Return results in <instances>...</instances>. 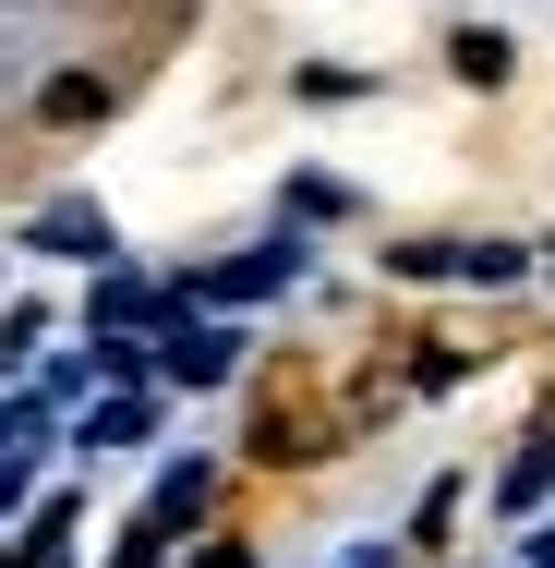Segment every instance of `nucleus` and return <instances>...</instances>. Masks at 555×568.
<instances>
[{"mask_svg": "<svg viewBox=\"0 0 555 568\" xmlns=\"http://www.w3.org/2000/svg\"><path fill=\"white\" fill-rule=\"evenodd\" d=\"M37 121H49V133H85V121H110V73H49V85H37Z\"/></svg>", "mask_w": 555, "mask_h": 568, "instance_id": "obj_1", "label": "nucleus"}, {"mask_svg": "<svg viewBox=\"0 0 555 568\" xmlns=\"http://www.w3.org/2000/svg\"><path fill=\"white\" fill-rule=\"evenodd\" d=\"M446 61H459L471 85H507V73H520V49H507L495 24H459V37H446Z\"/></svg>", "mask_w": 555, "mask_h": 568, "instance_id": "obj_2", "label": "nucleus"}, {"mask_svg": "<svg viewBox=\"0 0 555 568\" xmlns=\"http://www.w3.org/2000/svg\"><path fill=\"white\" fill-rule=\"evenodd\" d=\"M229 351H241V339L194 327V339H169V375H182V387H218V375H229Z\"/></svg>", "mask_w": 555, "mask_h": 568, "instance_id": "obj_3", "label": "nucleus"}, {"mask_svg": "<svg viewBox=\"0 0 555 568\" xmlns=\"http://www.w3.org/2000/svg\"><path fill=\"white\" fill-rule=\"evenodd\" d=\"M61 545H73V508H37V532H24L12 557H24V568H61Z\"/></svg>", "mask_w": 555, "mask_h": 568, "instance_id": "obj_4", "label": "nucleus"}, {"mask_svg": "<svg viewBox=\"0 0 555 568\" xmlns=\"http://www.w3.org/2000/svg\"><path fill=\"white\" fill-rule=\"evenodd\" d=\"M133 436H145V399H121V412H97V424H85V448H133Z\"/></svg>", "mask_w": 555, "mask_h": 568, "instance_id": "obj_5", "label": "nucleus"}, {"mask_svg": "<svg viewBox=\"0 0 555 568\" xmlns=\"http://www.w3.org/2000/svg\"><path fill=\"white\" fill-rule=\"evenodd\" d=\"M194 568H254V557H241V545H206V557H194Z\"/></svg>", "mask_w": 555, "mask_h": 568, "instance_id": "obj_6", "label": "nucleus"}]
</instances>
